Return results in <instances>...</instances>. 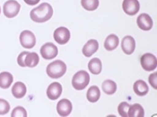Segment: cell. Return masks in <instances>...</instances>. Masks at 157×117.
<instances>
[{
    "label": "cell",
    "mask_w": 157,
    "mask_h": 117,
    "mask_svg": "<svg viewBox=\"0 0 157 117\" xmlns=\"http://www.w3.org/2000/svg\"><path fill=\"white\" fill-rule=\"evenodd\" d=\"M53 14L51 5L46 2H43L30 11V16L31 20L37 23H43L49 20Z\"/></svg>",
    "instance_id": "obj_1"
},
{
    "label": "cell",
    "mask_w": 157,
    "mask_h": 117,
    "mask_svg": "<svg viewBox=\"0 0 157 117\" xmlns=\"http://www.w3.org/2000/svg\"><path fill=\"white\" fill-rule=\"evenodd\" d=\"M67 66L60 60H56L50 63L47 66L46 72L48 75L53 79L61 77L65 73Z\"/></svg>",
    "instance_id": "obj_2"
},
{
    "label": "cell",
    "mask_w": 157,
    "mask_h": 117,
    "mask_svg": "<svg viewBox=\"0 0 157 117\" xmlns=\"http://www.w3.org/2000/svg\"><path fill=\"white\" fill-rule=\"evenodd\" d=\"M90 77L86 71L81 70L76 72L73 76L72 84L74 88L77 90L85 89L89 83Z\"/></svg>",
    "instance_id": "obj_3"
},
{
    "label": "cell",
    "mask_w": 157,
    "mask_h": 117,
    "mask_svg": "<svg viewBox=\"0 0 157 117\" xmlns=\"http://www.w3.org/2000/svg\"><path fill=\"white\" fill-rule=\"evenodd\" d=\"M20 8V5L16 1L9 0L5 2L3 5V13L7 18H13L18 14Z\"/></svg>",
    "instance_id": "obj_4"
},
{
    "label": "cell",
    "mask_w": 157,
    "mask_h": 117,
    "mask_svg": "<svg viewBox=\"0 0 157 117\" xmlns=\"http://www.w3.org/2000/svg\"><path fill=\"white\" fill-rule=\"evenodd\" d=\"M20 41L21 46L26 49L33 48L36 43V38L34 34L31 31L25 30L21 33Z\"/></svg>",
    "instance_id": "obj_5"
},
{
    "label": "cell",
    "mask_w": 157,
    "mask_h": 117,
    "mask_svg": "<svg viewBox=\"0 0 157 117\" xmlns=\"http://www.w3.org/2000/svg\"><path fill=\"white\" fill-rule=\"evenodd\" d=\"M140 60L142 68L146 71H151L156 68V58L151 53H147L143 54L141 57Z\"/></svg>",
    "instance_id": "obj_6"
},
{
    "label": "cell",
    "mask_w": 157,
    "mask_h": 117,
    "mask_svg": "<svg viewBox=\"0 0 157 117\" xmlns=\"http://www.w3.org/2000/svg\"><path fill=\"white\" fill-rule=\"evenodd\" d=\"M40 53L43 58L51 60L55 58L58 53L57 46L52 42H47L43 45L40 50Z\"/></svg>",
    "instance_id": "obj_7"
},
{
    "label": "cell",
    "mask_w": 157,
    "mask_h": 117,
    "mask_svg": "<svg viewBox=\"0 0 157 117\" xmlns=\"http://www.w3.org/2000/svg\"><path fill=\"white\" fill-rule=\"evenodd\" d=\"M70 31L64 27H60L56 28L53 34L55 40L60 45H64L67 43L70 39Z\"/></svg>",
    "instance_id": "obj_8"
},
{
    "label": "cell",
    "mask_w": 157,
    "mask_h": 117,
    "mask_svg": "<svg viewBox=\"0 0 157 117\" xmlns=\"http://www.w3.org/2000/svg\"><path fill=\"white\" fill-rule=\"evenodd\" d=\"M122 7L124 11L126 14L133 16L139 12L140 5L138 0H124Z\"/></svg>",
    "instance_id": "obj_9"
},
{
    "label": "cell",
    "mask_w": 157,
    "mask_h": 117,
    "mask_svg": "<svg viewBox=\"0 0 157 117\" xmlns=\"http://www.w3.org/2000/svg\"><path fill=\"white\" fill-rule=\"evenodd\" d=\"M72 109L71 103L67 99H63L57 103L56 109L59 114L61 116L65 117L69 115Z\"/></svg>",
    "instance_id": "obj_10"
},
{
    "label": "cell",
    "mask_w": 157,
    "mask_h": 117,
    "mask_svg": "<svg viewBox=\"0 0 157 117\" xmlns=\"http://www.w3.org/2000/svg\"><path fill=\"white\" fill-rule=\"evenodd\" d=\"M136 22L138 27L144 31H149L152 27L153 22L151 16L146 13L140 15L137 18Z\"/></svg>",
    "instance_id": "obj_11"
},
{
    "label": "cell",
    "mask_w": 157,
    "mask_h": 117,
    "mask_svg": "<svg viewBox=\"0 0 157 117\" xmlns=\"http://www.w3.org/2000/svg\"><path fill=\"white\" fill-rule=\"evenodd\" d=\"M62 91L61 85L59 83L54 82L51 83L47 90V95L50 99L55 100L60 96Z\"/></svg>",
    "instance_id": "obj_12"
},
{
    "label": "cell",
    "mask_w": 157,
    "mask_h": 117,
    "mask_svg": "<svg viewBox=\"0 0 157 117\" xmlns=\"http://www.w3.org/2000/svg\"><path fill=\"white\" fill-rule=\"evenodd\" d=\"M136 46L135 39L131 36L127 35L122 39L121 47L123 51L126 54L130 55L134 51Z\"/></svg>",
    "instance_id": "obj_13"
},
{
    "label": "cell",
    "mask_w": 157,
    "mask_h": 117,
    "mask_svg": "<svg viewBox=\"0 0 157 117\" xmlns=\"http://www.w3.org/2000/svg\"><path fill=\"white\" fill-rule=\"evenodd\" d=\"M98 47V42L95 39H91L89 40L84 46L82 52L85 56L89 57L97 51Z\"/></svg>",
    "instance_id": "obj_14"
},
{
    "label": "cell",
    "mask_w": 157,
    "mask_h": 117,
    "mask_svg": "<svg viewBox=\"0 0 157 117\" xmlns=\"http://www.w3.org/2000/svg\"><path fill=\"white\" fill-rule=\"evenodd\" d=\"M11 91L13 95L15 98H21L25 95L26 92V87L23 83L17 82L13 85Z\"/></svg>",
    "instance_id": "obj_15"
},
{
    "label": "cell",
    "mask_w": 157,
    "mask_h": 117,
    "mask_svg": "<svg viewBox=\"0 0 157 117\" xmlns=\"http://www.w3.org/2000/svg\"><path fill=\"white\" fill-rule=\"evenodd\" d=\"M133 90L137 95L143 96L146 95L149 91V87L146 82L142 80L135 82L133 85Z\"/></svg>",
    "instance_id": "obj_16"
},
{
    "label": "cell",
    "mask_w": 157,
    "mask_h": 117,
    "mask_svg": "<svg viewBox=\"0 0 157 117\" xmlns=\"http://www.w3.org/2000/svg\"><path fill=\"white\" fill-rule=\"evenodd\" d=\"M119 42L118 37L115 34H111L106 38L104 43V46L107 50L112 51L117 47Z\"/></svg>",
    "instance_id": "obj_17"
},
{
    "label": "cell",
    "mask_w": 157,
    "mask_h": 117,
    "mask_svg": "<svg viewBox=\"0 0 157 117\" xmlns=\"http://www.w3.org/2000/svg\"><path fill=\"white\" fill-rule=\"evenodd\" d=\"M13 81L12 75L10 72L4 71L0 73V87L3 89L9 88Z\"/></svg>",
    "instance_id": "obj_18"
},
{
    "label": "cell",
    "mask_w": 157,
    "mask_h": 117,
    "mask_svg": "<svg viewBox=\"0 0 157 117\" xmlns=\"http://www.w3.org/2000/svg\"><path fill=\"white\" fill-rule=\"evenodd\" d=\"M102 64L101 60L98 58L91 59L88 64V68L93 74L98 75L100 73L102 69Z\"/></svg>",
    "instance_id": "obj_19"
},
{
    "label": "cell",
    "mask_w": 157,
    "mask_h": 117,
    "mask_svg": "<svg viewBox=\"0 0 157 117\" xmlns=\"http://www.w3.org/2000/svg\"><path fill=\"white\" fill-rule=\"evenodd\" d=\"M144 111L143 107L139 104H135L130 105L128 112L129 117H143Z\"/></svg>",
    "instance_id": "obj_20"
},
{
    "label": "cell",
    "mask_w": 157,
    "mask_h": 117,
    "mask_svg": "<svg viewBox=\"0 0 157 117\" xmlns=\"http://www.w3.org/2000/svg\"><path fill=\"white\" fill-rule=\"evenodd\" d=\"M100 96V91L97 86H92L88 89L86 97L90 102L92 103L97 102L99 99Z\"/></svg>",
    "instance_id": "obj_21"
},
{
    "label": "cell",
    "mask_w": 157,
    "mask_h": 117,
    "mask_svg": "<svg viewBox=\"0 0 157 117\" xmlns=\"http://www.w3.org/2000/svg\"><path fill=\"white\" fill-rule=\"evenodd\" d=\"M39 57L35 52L28 53L26 55L24 61L25 66L33 68L36 66L39 63Z\"/></svg>",
    "instance_id": "obj_22"
},
{
    "label": "cell",
    "mask_w": 157,
    "mask_h": 117,
    "mask_svg": "<svg viewBox=\"0 0 157 117\" xmlns=\"http://www.w3.org/2000/svg\"><path fill=\"white\" fill-rule=\"evenodd\" d=\"M102 89L104 92L106 94L112 95L116 91L117 86L113 81L107 79L105 80L102 83Z\"/></svg>",
    "instance_id": "obj_23"
},
{
    "label": "cell",
    "mask_w": 157,
    "mask_h": 117,
    "mask_svg": "<svg viewBox=\"0 0 157 117\" xmlns=\"http://www.w3.org/2000/svg\"><path fill=\"white\" fill-rule=\"evenodd\" d=\"M81 4L86 10L92 11L98 8L99 2L98 0H81Z\"/></svg>",
    "instance_id": "obj_24"
},
{
    "label": "cell",
    "mask_w": 157,
    "mask_h": 117,
    "mask_svg": "<svg viewBox=\"0 0 157 117\" xmlns=\"http://www.w3.org/2000/svg\"><path fill=\"white\" fill-rule=\"evenodd\" d=\"M130 106L126 102H122L121 103L118 107V111L119 115L122 117H128V112Z\"/></svg>",
    "instance_id": "obj_25"
},
{
    "label": "cell",
    "mask_w": 157,
    "mask_h": 117,
    "mask_svg": "<svg viewBox=\"0 0 157 117\" xmlns=\"http://www.w3.org/2000/svg\"><path fill=\"white\" fill-rule=\"evenodd\" d=\"M12 117H26L27 113L26 110L22 107L18 106L14 108L11 114Z\"/></svg>",
    "instance_id": "obj_26"
},
{
    "label": "cell",
    "mask_w": 157,
    "mask_h": 117,
    "mask_svg": "<svg viewBox=\"0 0 157 117\" xmlns=\"http://www.w3.org/2000/svg\"><path fill=\"white\" fill-rule=\"evenodd\" d=\"M10 109L9 103L6 100L0 98V115H4L7 114Z\"/></svg>",
    "instance_id": "obj_27"
},
{
    "label": "cell",
    "mask_w": 157,
    "mask_h": 117,
    "mask_svg": "<svg viewBox=\"0 0 157 117\" xmlns=\"http://www.w3.org/2000/svg\"><path fill=\"white\" fill-rule=\"evenodd\" d=\"M157 72L151 74L148 78V81L150 85L155 90L157 89Z\"/></svg>",
    "instance_id": "obj_28"
},
{
    "label": "cell",
    "mask_w": 157,
    "mask_h": 117,
    "mask_svg": "<svg viewBox=\"0 0 157 117\" xmlns=\"http://www.w3.org/2000/svg\"><path fill=\"white\" fill-rule=\"evenodd\" d=\"M29 52L24 51L21 52L18 56L17 61L18 64L22 67H25L24 63L25 57Z\"/></svg>",
    "instance_id": "obj_29"
},
{
    "label": "cell",
    "mask_w": 157,
    "mask_h": 117,
    "mask_svg": "<svg viewBox=\"0 0 157 117\" xmlns=\"http://www.w3.org/2000/svg\"><path fill=\"white\" fill-rule=\"evenodd\" d=\"M24 1L25 3L29 5H34L37 4L40 0H24Z\"/></svg>",
    "instance_id": "obj_30"
},
{
    "label": "cell",
    "mask_w": 157,
    "mask_h": 117,
    "mask_svg": "<svg viewBox=\"0 0 157 117\" xmlns=\"http://www.w3.org/2000/svg\"><path fill=\"white\" fill-rule=\"evenodd\" d=\"M1 8H0V13H1Z\"/></svg>",
    "instance_id": "obj_31"
}]
</instances>
